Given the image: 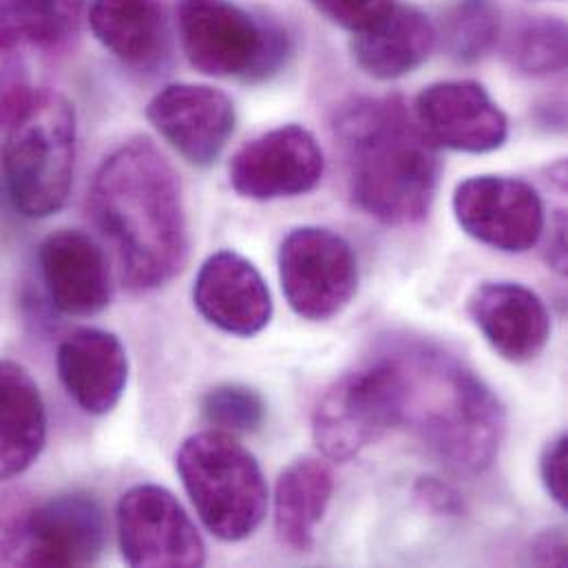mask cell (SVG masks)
<instances>
[{"mask_svg": "<svg viewBox=\"0 0 568 568\" xmlns=\"http://www.w3.org/2000/svg\"><path fill=\"white\" fill-rule=\"evenodd\" d=\"M89 202L131 292L158 290L182 273L189 257L182 184L149 138H133L104 158Z\"/></svg>", "mask_w": 568, "mask_h": 568, "instance_id": "cell-1", "label": "cell"}, {"mask_svg": "<svg viewBox=\"0 0 568 568\" xmlns=\"http://www.w3.org/2000/svg\"><path fill=\"white\" fill-rule=\"evenodd\" d=\"M383 352L403 383L400 427L454 471L489 469L505 440L507 414L480 374L427 341H392Z\"/></svg>", "mask_w": 568, "mask_h": 568, "instance_id": "cell-2", "label": "cell"}, {"mask_svg": "<svg viewBox=\"0 0 568 568\" xmlns=\"http://www.w3.org/2000/svg\"><path fill=\"white\" fill-rule=\"evenodd\" d=\"M352 202L387 226L423 222L434 204L440 160L436 144L396 95L358 98L334 120Z\"/></svg>", "mask_w": 568, "mask_h": 568, "instance_id": "cell-3", "label": "cell"}, {"mask_svg": "<svg viewBox=\"0 0 568 568\" xmlns=\"http://www.w3.org/2000/svg\"><path fill=\"white\" fill-rule=\"evenodd\" d=\"M75 146L73 104L53 89L24 91L7 120L2 146L7 191L20 215L44 220L67 204Z\"/></svg>", "mask_w": 568, "mask_h": 568, "instance_id": "cell-4", "label": "cell"}, {"mask_svg": "<svg viewBox=\"0 0 568 568\" xmlns=\"http://www.w3.org/2000/svg\"><path fill=\"white\" fill-rule=\"evenodd\" d=\"M175 469L204 523L222 542H242L264 523L268 485L257 458L233 436L220 429L189 436Z\"/></svg>", "mask_w": 568, "mask_h": 568, "instance_id": "cell-5", "label": "cell"}, {"mask_svg": "<svg viewBox=\"0 0 568 568\" xmlns=\"http://www.w3.org/2000/svg\"><path fill=\"white\" fill-rule=\"evenodd\" d=\"M106 518L82 491L58 494L38 505H0V562L18 567H89L102 556Z\"/></svg>", "mask_w": 568, "mask_h": 568, "instance_id": "cell-6", "label": "cell"}, {"mask_svg": "<svg viewBox=\"0 0 568 568\" xmlns=\"http://www.w3.org/2000/svg\"><path fill=\"white\" fill-rule=\"evenodd\" d=\"M178 24L189 62L204 75L257 82L287 55L284 33L233 0H180Z\"/></svg>", "mask_w": 568, "mask_h": 568, "instance_id": "cell-7", "label": "cell"}, {"mask_svg": "<svg viewBox=\"0 0 568 568\" xmlns=\"http://www.w3.org/2000/svg\"><path fill=\"white\" fill-rule=\"evenodd\" d=\"M403 383L394 361L381 352L367 365L343 374L316 403L312 436L321 454L334 463L356 458L400 427Z\"/></svg>", "mask_w": 568, "mask_h": 568, "instance_id": "cell-8", "label": "cell"}, {"mask_svg": "<svg viewBox=\"0 0 568 568\" xmlns=\"http://www.w3.org/2000/svg\"><path fill=\"white\" fill-rule=\"evenodd\" d=\"M280 282L292 312L321 323L338 316L356 296L358 262L338 233L301 226L280 246Z\"/></svg>", "mask_w": 568, "mask_h": 568, "instance_id": "cell-9", "label": "cell"}, {"mask_svg": "<svg viewBox=\"0 0 568 568\" xmlns=\"http://www.w3.org/2000/svg\"><path fill=\"white\" fill-rule=\"evenodd\" d=\"M118 545L129 567H204L206 545L182 503L160 485L129 489L115 509Z\"/></svg>", "mask_w": 568, "mask_h": 568, "instance_id": "cell-10", "label": "cell"}, {"mask_svg": "<svg viewBox=\"0 0 568 568\" xmlns=\"http://www.w3.org/2000/svg\"><path fill=\"white\" fill-rule=\"evenodd\" d=\"M452 204L458 226L500 253L520 255L536 248L547 226L540 193L520 178H467L456 186Z\"/></svg>", "mask_w": 568, "mask_h": 568, "instance_id": "cell-11", "label": "cell"}, {"mask_svg": "<svg viewBox=\"0 0 568 568\" xmlns=\"http://www.w3.org/2000/svg\"><path fill=\"white\" fill-rule=\"evenodd\" d=\"M325 160L314 135L285 124L244 144L231 160L229 180L237 195L255 202H275L314 191Z\"/></svg>", "mask_w": 568, "mask_h": 568, "instance_id": "cell-12", "label": "cell"}, {"mask_svg": "<svg viewBox=\"0 0 568 568\" xmlns=\"http://www.w3.org/2000/svg\"><path fill=\"white\" fill-rule=\"evenodd\" d=\"M146 120L186 162L211 166L235 133L237 113L224 91L175 82L153 95Z\"/></svg>", "mask_w": 568, "mask_h": 568, "instance_id": "cell-13", "label": "cell"}, {"mask_svg": "<svg viewBox=\"0 0 568 568\" xmlns=\"http://www.w3.org/2000/svg\"><path fill=\"white\" fill-rule=\"evenodd\" d=\"M416 122L436 144L460 153H491L505 146L509 120L476 80H443L416 98Z\"/></svg>", "mask_w": 568, "mask_h": 568, "instance_id": "cell-14", "label": "cell"}, {"mask_svg": "<svg viewBox=\"0 0 568 568\" xmlns=\"http://www.w3.org/2000/svg\"><path fill=\"white\" fill-rule=\"evenodd\" d=\"M193 303L211 325L240 338L264 332L275 312L266 280L251 260L235 251H220L202 264Z\"/></svg>", "mask_w": 568, "mask_h": 568, "instance_id": "cell-15", "label": "cell"}, {"mask_svg": "<svg viewBox=\"0 0 568 568\" xmlns=\"http://www.w3.org/2000/svg\"><path fill=\"white\" fill-rule=\"evenodd\" d=\"M467 310L485 341L505 361L529 363L551 338V312L527 285L485 282L471 292Z\"/></svg>", "mask_w": 568, "mask_h": 568, "instance_id": "cell-16", "label": "cell"}, {"mask_svg": "<svg viewBox=\"0 0 568 568\" xmlns=\"http://www.w3.org/2000/svg\"><path fill=\"white\" fill-rule=\"evenodd\" d=\"M62 387L73 403L91 414H111L124 396L129 381V356L122 341L102 327H78L69 332L55 354Z\"/></svg>", "mask_w": 568, "mask_h": 568, "instance_id": "cell-17", "label": "cell"}, {"mask_svg": "<svg viewBox=\"0 0 568 568\" xmlns=\"http://www.w3.org/2000/svg\"><path fill=\"white\" fill-rule=\"evenodd\" d=\"M40 275L53 307L67 316H93L111 303V275L102 248L82 231L62 229L38 248Z\"/></svg>", "mask_w": 568, "mask_h": 568, "instance_id": "cell-18", "label": "cell"}, {"mask_svg": "<svg viewBox=\"0 0 568 568\" xmlns=\"http://www.w3.org/2000/svg\"><path fill=\"white\" fill-rule=\"evenodd\" d=\"M436 27L412 4H394L369 29L352 33L356 64L376 80H396L416 71L436 47Z\"/></svg>", "mask_w": 568, "mask_h": 568, "instance_id": "cell-19", "label": "cell"}, {"mask_svg": "<svg viewBox=\"0 0 568 568\" xmlns=\"http://www.w3.org/2000/svg\"><path fill=\"white\" fill-rule=\"evenodd\" d=\"M47 445V409L33 376L0 358V483L31 469Z\"/></svg>", "mask_w": 568, "mask_h": 568, "instance_id": "cell-20", "label": "cell"}, {"mask_svg": "<svg viewBox=\"0 0 568 568\" xmlns=\"http://www.w3.org/2000/svg\"><path fill=\"white\" fill-rule=\"evenodd\" d=\"M332 494L334 474L325 460L305 456L285 467L275 487V529L287 549L305 554L314 547Z\"/></svg>", "mask_w": 568, "mask_h": 568, "instance_id": "cell-21", "label": "cell"}, {"mask_svg": "<svg viewBox=\"0 0 568 568\" xmlns=\"http://www.w3.org/2000/svg\"><path fill=\"white\" fill-rule=\"evenodd\" d=\"M89 27L104 49L131 67L153 64L164 51L158 0H91Z\"/></svg>", "mask_w": 568, "mask_h": 568, "instance_id": "cell-22", "label": "cell"}, {"mask_svg": "<svg viewBox=\"0 0 568 568\" xmlns=\"http://www.w3.org/2000/svg\"><path fill=\"white\" fill-rule=\"evenodd\" d=\"M507 58L525 75L545 78L567 69V24L560 18H531L516 27Z\"/></svg>", "mask_w": 568, "mask_h": 568, "instance_id": "cell-23", "label": "cell"}, {"mask_svg": "<svg viewBox=\"0 0 568 568\" xmlns=\"http://www.w3.org/2000/svg\"><path fill=\"white\" fill-rule=\"evenodd\" d=\"M445 47L458 62L485 58L500 36V9L496 0H456L445 18Z\"/></svg>", "mask_w": 568, "mask_h": 568, "instance_id": "cell-24", "label": "cell"}, {"mask_svg": "<svg viewBox=\"0 0 568 568\" xmlns=\"http://www.w3.org/2000/svg\"><path fill=\"white\" fill-rule=\"evenodd\" d=\"M202 414L213 429L226 434H253L266 420V400L262 394L242 383H222L206 392Z\"/></svg>", "mask_w": 568, "mask_h": 568, "instance_id": "cell-25", "label": "cell"}, {"mask_svg": "<svg viewBox=\"0 0 568 568\" xmlns=\"http://www.w3.org/2000/svg\"><path fill=\"white\" fill-rule=\"evenodd\" d=\"M22 42L53 44L44 0H0V55Z\"/></svg>", "mask_w": 568, "mask_h": 568, "instance_id": "cell-26", "label": "cell"}, {"mask_svg": "<svg viewBox=\"0 0 568 568\" xmlns=\"http://www.w3.org/2000/svg\"><path fill=\"white\" fill-rule=\"evenodd\" d=\"M310 2L329 22L352 33L369 29L396 4V0H310Z\"/></svg>", "mask_w": 568, "mask_h": 568, "instance_id": "cell-27", "label": "cell"}, {"mask_svg": "<svg viewBox=\"0 0 568 568\" xmlns=\"http://www.w3.org/2000/svg\"><path fill=\"white\" fill-rule=\"evenodd\" d=\"M540 478L551 500L568 511V438L558 434L551 438L540 456Z\"/></svg>", "mask_w": 568, "mask_h": 568, "instance_id": "cell-28", "label": "cell"}, {"mask_svg": "<svg viewBox=\"0 0 568 568\" xmlns=\"http://www.w3.org/2000/svg\"><path fill=\"white\" fill-rule=\"evenodd\" d=\"M416 496L434 514L456 516V514L463 511L460 494L452 485L440 483L436 478H420L418 485H416Z\"/></svg>", "mask_w": 568, "mask_h": 568, "instance_id": "cell-29", "label": "cell"}, {"mask_svg": "<svg viewBox=\"0 0 568 568\" xmlns=\"http://www.w3.org/2000/svg\"><path fill=\"white\" fill-rule=\"evenodd\" d=\"M84 4L87 0H44L51 33H53V44L64 42L69 36L75 33Z\"/></svg>", "mask_w": 568, "mask_h": 568, "instance_id": "cell-30", "label": "cell"}, {"mask_svg": "<svg viewBox=\"0 0 568 568\" xmlns=\"http://www.w3.org/2000/svg\"><path fill=\"white\" fill-rule=\"evenodd\" d=\"M531 560L538 567H567L568 549L565 529H547V531H542L534 540Z\"/></svg>", "mask_w": 568, "mask_h": 568, "instance_id": "cell-31", "label": "cell"}]
</instances>
